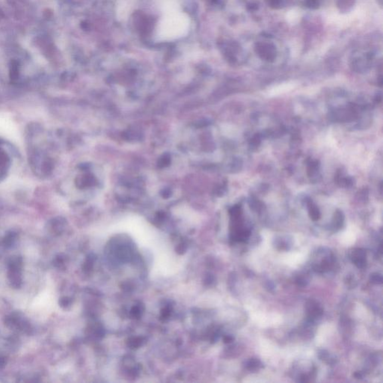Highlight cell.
<instances>
[{
    "label": "cell",
    "mask_w": 383,
    "mask_h": 383,
    "mask_svg": "<svg viewBox=\"0 0 383 383\" xmlns=\"http://www.w3.org/2000/svg\"><path fill=\"white\" fill-rule=\"evenodd\" d=\"M372 111L368 99L362 96H329L326 103L329 120L351 129L365 128L371 122Z\"/></svg>",
    "instance_id": "obj_1"
},
{
    "label": "cell",
    "mask_w": 383,
    "mask_h": 383,
    "mask_svg": "<svg viewBox=\"0 0 383 383\" xmlns=\"http://www.w3.org/2000/svg\"><path fill=\"white\" fill-rule=\"evenodd\" d=\"M190 28V18L180 10L165 13L156 27V37L161 41L179 39L187 35Z\"/></svg>",
    "instance_id": "obj_2"
},
{
    "label": "cell",
    "mask_w": 383,
    "mask_h": 383,
    "mask_svg": "<svg viewBox=\"0 0 383 383\" xmlns=\"http://www.w3.org/2000/svg\"><path fill=\"white\" fill-rule=\"evenodd\" d=\"M350 257L353 264L359 268H364L366 266V252L362 248H356L353 250Z\"/></svg>",
    "instance_id": "obj_3"
},
{
    "label": "cell",
    "mask_w": 383,
    "mask_h": 383,
    "mask_svg": "<svg viewBox=\"0 0 383 383\" xmlns=\"http://www.w3.org/2000/svg\"><path fill=\"white\" fill-rule=\"evenodd\" d=\"M159 8L162 14L180 10L178 0H157Z\"/></svg>",
    "instance_id": "obj_4"
},
{
    "label": "cell",
    "mask_w": 383,
    "mask_h": 383,
    "mask_svg": "<svg viewBox=\"0 0 383 383\" xmlns=\"http://www.w3.org/2000/svg\"><path fill=\"white\" fill-rule=\"evenodd\" d=\"M306 307H307V313L310 317H317V316H321L322 313H323V309L320 307V306H318L316 302L313 301V300L307 302Z\"/></svg>",
    "instance_id": "obj_5"
},
{
    "label": "cell",
    "mask_w": 383,
    "mask_h": 383,
    "mask_svg": "<svg viewBox=\"0 0 383 383\" xmlns=\"http://www.w3.org/2000/svg\"><path fill=\"white\" fill-rule=\"evenodd\" d=\"M245 367L249 371H254L261 368V363L258 359H251L245 363Z\"/></svg>",
    "instance_id": "obj_6"
},
{
    "label": "cell",
    "mask_w": 383,
    "mask_h": 383,
    "mask_svg": "<svg viewBox=\"0 0 383 383\" xmlns=\"http://www.w3.org/2000/svg\"><path fill=\"white\" fill-rule=\"evenodd\" d=\"M370 281L372 282L373 284H376V285H380L383 283V276L380 273H373L371 275L370 277Z\"/></svg>",
    "instance_id": "obj_7"
},
{
    "label": "cell",
    "mask_w": 383,
    "mask_h": 383,
    "mask_svg": "<svg viewBox=\"0 0 383 383\" xmlns=\"http://www.w3.org/2000/svg\"><path fill=\"white\" fill-rule=\"evenodd\" d=\"M297 283L299 286L304 287L306 285V281L303 278H299L297 280Z\"/></svg>",
    "instance_id": "obj_8"
},
{
    "label": "cell",
    "mask_w": 383,
    "mask_h": 383,
    "mask_svg": "<svg viewBox=\"0 0 383 383\" xmlns=\"http://www.w3.org/2000/svg\"><path fill=\"white\" fill-rule=\"evenodd\" d=\"M233 338L232 336H226L224 338L225 343H230L233 341Z\"/></svg>",
    "instance_id": "obj_9"
},
{
    "label": "cell",
    "mask_w": 383,
    "mask_h": 383,
    "mask_svg": "<svg viewBox=\"0 0 383 383\" xmlns=\"http://www.w3.org/2000/svg\"><path fill=\"white\" fill-rule=\"evenodd\" d=\"M354 376H355V377H356V378H357V379H361L362 378V374H361V373H359V372L355 373Z\"/></svg>",
    "instance_id": "obj_10"
}]
</instances>
